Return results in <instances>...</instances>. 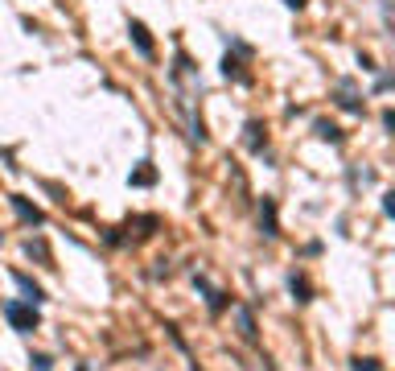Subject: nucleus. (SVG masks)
<instances>
[{"instance_id": "nucleus-1", "label": "nucleus", "mask_w": 395, "mask_h": 371, "mask_svg": "<svg viewBox=\"0 0 395 371\" xmlns=\"http://www.w3.org/2000/svg\"><path fill=\"white\" fill-rule=\"evenodd\" d=\"M0 318H4L8 330L21 335V339H29V335L41 330V310L29 306V301H21V297H4V301H0Z\"/></svg>"}, {"instance_id": "nucleus-2", "label": "nucleus", "mask_w": 395, "mask_h": 371, "mask_svg": "<svg viewBox=\"0 0 395 371\" xmlns=\"http://www.w3.org/2000/svg\"><path fill=\"white\" fill-rule=\"evenodd\" d=\"M8 206H12V215H16L29 231H41V227H45V211H41L37 202H29L25 194H8Z\"/></svg>"}, {"instance_id": "nucleus-3", "label": "nucleus", "mask_w": 395, "mask_h": 371, "mask_svg": "<svg viewBox=\"0 0 395 371\" xmlns=\"http://www.w3.org/2000/svg\"><path fill=\"white\" fill-rule=\"evenodd\" d=\"M334 103L346 112V116H367V99L354 91V78H342L338 91H334Z\"/></svg>"}, {"instance_id": "nucleus-4", "label": "nucleus", "mask_w": 395, "mask_h": 371, "mask_svg": "<svg viewBox=\"0 0 395 371\" xmlns=\"http://www.w3.org/2000/svg\"><path fill=\"white\" fill-rule=\"evenodd\" d=\"M8 281L21 289V301H29V306H37V310L49 301V297H45V289H41V285H37L29 273H21V268H8Z\"/></svg>"}, {"instance_id": "nucleus-5", "label": "nucleus", "mask_w": 395, "mask_h": 371, "mask_svg": "<svg viewBox=\"0 0 395 371\" xmlns=\"http://www.w3.org/2000/svg\"><path fill=\"white\" fill-rule=\"evenodd\" d=\"M260 235L264 240H280V211H276V198L272 194L260 198Z\"/></svg>"}, {"instance_id": "nucleus-6", "label": "nucleus", "mask_w": 395, "mask_h": 371, "mask_svg": "<svg viewBox=\"0 0 395 371\" xmlns=\"http://www.w3.org/2000/svg\"><path fill=\"white\" fill-rule=\"evenodd\" d=\"M231 314H235V330H239V339L243 343H260V326H256V310L251 306H231Z\"/></svg>"}, {"instance_id": "nucleus-7", "label": "nucleus", "mask_w": 395, "mask_h": 371, "mask_svg": "<svg viewBox=\"0 0 395 371\" xmlns=\"http://www.w3.org/2000/svg\"><path fill=\"white\" fill-rule=\"evenodd\" d=\"M128 37H132V45H136L140 58H157V41H153V33H148L144 21H128Z\"/></svg>"}, {"instance_id": "nucleus-8", "label": "nucleus", "mask_w": 395, "mask_h": 371, "mask_svg": "<svg viewBox=\"0 0 395 371\" xmlns=\"http://www.w3.org/2000/svg\"><path fill=\"white\" fill-rule=\"evenodd\" d=\"M218 74H223V78H231V83H243V87L251 83V70H243V54H231V50L223 54V62H218Z\"/></svg>"}, {"instance_id": "nucleus-9", "label": "nucleus", "mask_w": 395, "mask_h": 371, "mask_svg": "<svg viewBox=\"0 0 395 371\" xmlns=\"http://www.w3.org/2000/svg\"><path fill=\"white\" fill-rule=\"evenodd\" d=\"M243 132H247V136H243L247 153L264 157V149H268V124H264V120H247V128H243Z\"/></svg>"}, {"instance_id": "nucleus-10", "label": "nucleus", "mask_w": 395, "mask_h": 371, "mask_svg": "<svg viewBox=\"0 0 395 371\" xmlns=\"http://www.w3.org/2000/svg\"><path fill=\"white\" fill-rule=\"evenodd\" d=\"M289 293H293V301H297V306H309V301H313V285H309V277H305L301 268H293V273H289Z\"/></svg>"}, {"instance_id": "nucleus-11", "label": "nucleus", "mask_w": 395, "mask_h": 371, "mask_svg": "<svg viewBox=\"0 0 395 371\" xmlns=\"http://www.w3.org/2000/svg\"><path fill=\"white\" fill-rule=\"evenodd\" d=\"M313 136H317L321 145H342V140H346V132H342L334 120H326V116H317V120H313Z\"/></svg>"}, {"instance_id": "nucleus-12", "label": "nucleus", "mask_w": 395, "mask_h": 371, "mask_svg": "<svg viewBox=\"0 0 395 371\" xmlns=\"http://www.w3.org/2000/svg\"><path fill=\"white\" fill-rule=\"evenodd\" d=\"M202 301H206V310H210V318H223V314H227V310L235 306V297H231L227 289H210V293H206Z\"/></svg>"}, {"instance_id": "nucleus-13", "label": "nucleus", "mask_w": 395, "mask_h": 371, "mask_svg": "<svg viewBox=\"0 0 395 371\" xmlns=\"http://www.w3.org/2000/svg\"><path fill=\"white\" fill-rule=\"evenodd\" d=\"M21 248H25V256H33V260H41V264H45V268H58V264H54V256H49V248H45V240H41V235H29V240H25V244H21Z\"/></svg>"}, {"instance_id": "nucleus-14", "label": "nucleus", "mask_w": 395, "mask_h": 371, "mask_svg": "<svg viewBox=\"0 0 395 371\" xmlns=\"http://www.w3.org/2000/svg\"><path fill=\"white\" fill-rule=\"evenodd\" d=\"M128 186H157V169H153V161H140V169L128 173Z\"/></svg>"}, {"instance_id": "nucleus-15", "label": "nucleus", "mask_w": 395, "mask_h": 371, "mask_svg": "<svg viewBox=\"0 0 395 371\" xmlns=\"http://www.w3.org/2000/svg\"><path fill=\"white\" fill-rule=\"evenodd\" d=\"M346 182H350V194H359V186H375V173H371V169L350 165V169H346Z\"/></svg>"}, {"instance_id": "nucleus-16", "label": "nucleus", "mask_w": 395, "mask_h": 371, "mask_svg": "<svg viewBox=\"0 0 395 371\" xmlns=\"http://www.w3.org/2000/svg\"><path fill=\"white\" fill-rule=\"evenodd\" d=\"M29 371H54V355L33 351V355H29Z\"/></svg>"}, {"instance_id": "nucleus-17", "label": "nucleus", "mask_w": 395, "mask_h": 371, "mask_svg": "<svg viewBox=\"0 0 395 371\" xmlns=\"http://www.w3.org/2000/svg\"><path fill=\"white\" fill-rule=\"evenodd\" d=\"M371 91H375V95H387V91H392V70H379V78H375Z\"/></svg>"}, {"instance_id": "nucleus-18", "label": "nucleus", "mask_w": 395, "mask_h": 371, "mask_svg": "<svg viewBox=\"0 0 395 371\" xmlns=\"http://www.w3.org/2000/svg\"><path fill=\"white\" fill-rule=\"evenodd\" d=\"M350 371H383L379 359H350Z\"/></svg>"}, {"instance_id": "nucleus-19", "label": "nucleus", "mask_w": 395, "mask_h": 371, "mask_svg": "<svg viewBox=\"0 0 395 371\" xmlns=\"http://www.w3.org/2000/svg\"><path fill=\"white\" fill-rule=\"evenodd\" d=\"M379 206H383V219H392V215H395V194H392V190L383 194V202H379Z\"/></svg>"}, {"instance_id": "nucleus-20", "label": "nucleus", "mask_w": 395, "mask_h": 371, "mask_svg": "<svg viewBox=\"0 0 395 371\" xmlns=\"http://www.w3.org/2000/svg\"><path fill=\"white\" fill-rule=\"evenodd\" d=\"M359 66H363V70H367V74H371V70H379V66H375V58H371V54H367V50H359Z\"/></svg>"}, {"instance_id": "nucleus-21", "label": "nucleus", "mask_w": 395, "mask_h": 371, "mask_svg": "<svg viewBox=\"0 0 395 371\" xmlns=\"http://www.w3.org/2000/svg\"><path fill=\"white\" fill-rule=\"evenodd\" d=\"M321 252H326V244H321V240H309V244H305V256H321Z\"/></svg>"}, {"instance_id": "nucleus-22", "label": "nucleus", "mask_w": 395, "mask_h": 371, "mask_svg": "<svg viewBox=\"0 0 395 371\" xmlns=\"http://www.w3.org/2000/svg\"><path fill=\"white\" fill-rule=\"evenodd\" d=\"M383 128H387V132H395V112H392V107H383Z\"/></svg>"}, {"instance_id": "nucleus-23", "label": "nucleus", "mask_w": 395, "mask_h": 371, "mask_svg": "<svg viewBox=\"0 0 395 371\" xmlns=\"http://www.w3.org/2000/svg\"><path fill=\"white\" fill-rule=\"evenodd\" d=\"M280 4H284V8H293V12H301V8H305L309 0H280Z\"/></svg>"}, {"instance_id": "nucleus-24", "label": "nucleus", "mask_w": 395, "mask_h": 371, "mask_svg": "<svg viewBox=\"0 0 395 371\" xmlns=\"http://www.w3.org/2000/svg\"><path fill=\"white\" fill-rule=\"evenodd\" d=\"M74 371H91V363H74Z\"/></svg>"}, {"instance_id": "nucleus-25", "label": "nucleus", "mask_w": 395, "mask_h": 371, "mask_svg": "<svg viewBox=\"0 0 395 371\" xmlns=\"http://www.w3.org/2000/svg\"><path fill=\"white\" fill-rule=\"evenodd\" d=\"M0 248H4V231H0Z\"/></svg>"}]
</instances>
